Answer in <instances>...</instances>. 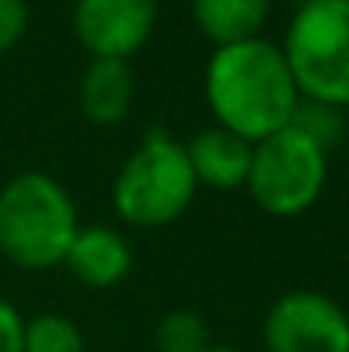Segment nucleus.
Instances as JSON below:
<instances>
[{
    "label": "nucleus",
    "instance_id": "20e7f679",
    "mask_svg": "<svg viewBox=\"0 0 349 352\" xmlns=\"http://www.w3.org/2000/svg\"><path fill=\"white\" fill-rule=\"evenodd\" d=\"M281 52L305 100L349 110V0L295 7Z\"/></svg>",
    "mask_w": 349,
    "mask_h": 352
},
{
    "label": "nucleus",
    "instance_id": "ddd939ff",
    "mask_svg": "<svg viewBox=\"0 0 349 352\" xmlns=\"http://www.w3.org/2000/svg\"><path fill=\"white\" fill-rule=\"evenodd\" d=\"M349 110L343 107H332V103H319V100H298V107H295V117H291V126L295 130H302L308 140H315L326 154H332L339 144H343V137H346L349 130Z\"/></svg>",
    "mask_w": 349,
    "mask_h": 352
},
{
    "label": "nucleus",
    "instance_id": "1a4fd4ad",
    "mask_svg": "<svg viewBox=\"0 0 349 352\" xmlns=\"http://www.w3.org/2000/svg\"><path fill=\"white\" fill-rule=\"evenodd\" d=\"M185 154H189V164H192V175L199 185L233 192V188L246 185L253 144L226 126L213 123L185 140Z\"/></svg>",
    "mask_w": 349,
    "mask_h": 352
},
{
    "label": "nucleus",
    "instance_id": "dca6fc26",
    "mask_svg": "<svg viewBox=\"0 0 349 352\" xmlns=\"http://www.w3.org/2000/svg\"><path fill=\"white\" fill-rule=\"evenodd\" d=\"M0 352H24V315L7 298H0Z\"/></svg>",
    "mask_w": 349,
    "mask_h": 352
},
{
    "label": "nucleus",
    "instance_id": "f257e3e1",
    "mask_svg": "<svg viewBox=\"0 0 349 352\" xmlns=\"http://www.w3.org/2000/svg\"><path fill=\"white\" fill-rule=\"evenodd\" d=\"M202 96L213 120L250 144L284 130L302 100L281 45L264 34L213 48L202 72Z\"/></svg>",
    "mask_w": 349,
    "mask_h": 352
},
{
    "label": "nucleus",
    "instance_id": "f03ea898",
    "mask_svg": "<svg viewBox=\"0 0 349 352\" xmlns=\"http://www.w3.org/2000/svg\"><path fill=\"white\" fill-rule=\"evenodd\" d=\"M79 233V209L62 182L21 171L0 188V256L21 270L62 267Z\"/></svg>",
    "mask_w": 349,
    "mask_h": 352
},
{
    "label": "nucleus",
    "instance_id": "0eeeda50",
    "mask_svg": "<svg viewBox=\"0 0 349 352\" xmlns=\"http://www.w3.org/2000/svg\"><path fill=\"white\" fill-rule=\"evenodd\" d=\"M158 28V0H76L72 34L89 58L130 62Z\"/></svg>",
    "mask_w": 349,
    "mask_h": 352
},
{
    "label": "nucleus",
    "instance_id": "f3484780",
    "mask_svg": "<svg viewBox=\"0 0 349 352\" xmlns=\"http://www.w3.org/2000/svg\"><path fill=\"white\" fill-rule=\"evenodd\" d=\"M206 352H243V349H236V346H216V342H213Z\"/></svg>",
    "mask_w": 349,
    "mask_h": 352
},
{
    "label": "nucleus",
    "instance_id": "423d86ee",
    "mask_svg": "<svg viewBox=\"0 0 349 352\" xmlns=\"http://www.w3.org/2000/svg\"><path fill=\"white\" fill-rule=\"evenodd\" d=\"M267 352H349L346 308L322 291H288L264 315Z\"/></svg>",
    "mask_w": 349,
    "mask_h": 352
},
{
    "label": "nucleus",
    "instance_id": "39448f33",
    "mask_svg": "<svg viewBox=\"0 0 349 352\" xmlns=\"http://www.w3.org/2000/svg\"><path fill=\"white\" fill-rule=\"evenodd\" d=\"M329 182V154L291 123L253 144L246 192L267 216L295 219L308 212Z\"/></svg>",
    "mask_w": 349,
    "mask_h": 352
},
{
    "label": "nucleus",
    "instance_id": "9d476101",
    "mask_svg": "<svg viewBox=\"0 0 349 352\" xmlns=\"http://www.w3.org/2000/svg\"><path fill=\"white\" fill-rule=\"evenodd\" d=\"M137 96V76L123 58H89L79 76V110L96 126L123 123Z\"/></svg>",
    "mask_w": 349,
    "mask_h": 352
},
{
    "label": "nucleus",
    "instance_id": "f8f14e48",
    "mask_svg": "<svg viewBox=\"0 0 349 352\" xmlns=\"http://www.w3.org/2000/svg\"><path fill=\"white\" fill-rule=\"evenodd\" d=\"M213 346L209 322L192 308H171L154 325V349L158 352H206Z\"/></svg>",
    "mask_w": 349,
    "mask_h": 352
},
{
    "label": "nucleus",
    "instance_id": "9b49d317",
    "mask_svg": "<svg viewBox=\"0 0 349 352\" xmlns=\"http://www.w3.org/2000/svg\"><path fill=\"white\" fill-rule=\"evenodd\" d=\"M274 0H192V21L213 48L260 38Z\"/></svg>",
    "mask_w": 349,
    "mask_h": 352
},
{
    "label": "nucleus",
    "instance_id": "a211bd4d",
    "mask_svg": "<svg viewBox=\"0 0 349 352\" xmlns=\"http://www.w3.org/2000/svg\"><path fill=\"white\" fill-rule=\"evenodd\" d=\"M302 3H312V0H295V7H302Z\"/></svg>",
    "mask_w": 349,
    "mask_h": 352
},
{
    "label": "nucleus",
    "instance_id": "6e6552de",
    "mask_svg": "<svg viewBox=\"0 0 349 352\" xmlns=\"http://www.w3.org/2000/svg\"><path fill=\"white\" fill-rule=\"evenodd\" d=\"M62 267L86 287L107 291L130 277L134 270V250L127 236L114 226H79Z\"/></svg>",
    "mask_w": 349,
    "mask_h": 352
},
{
    "label": "nucleus",
    "instance_id": "2eb2a0df",
    "mask_svg": "<svg viewBox=\"0 0 349 352\" xmlns=\"http://www.w3.org/2000/svg\"><path fill=\"white\" fill-rule=\"evenodd\" d=\"M28 21H31L28 0H0V55L21 45V38L28 34Z\"/></svg>",
    "mask_w": 349,
    "mask_h": 352
},
{
    "label": "nucleus",
    "instance_id": "7ed1b4c3",
    "mask_svg": "<svg viewBox=\"0 0 349 352\" xmlns=\"http://www.w3.org/2000/svg\"><path fill=\"white\" fill-rule=\"evenodd\" d=\"M199 182L192 175L185 140L151 130L120 164L114 178V212L134 230H161L189 212Z\"/></svg>",
    "mask_w": 349,
    "mask_h": 352
},
{
    "label": "nucleus",
    "instance_id": "4468645a",
    "mask_svg": "<svg viewBox=\"0 0 349 352\" xmlns=\"http://www.w3.org/2000/svg\"><path fill=\"white\" fill-rule=\"evenodd\" d=\"M24 352H86L83 329L55 311L24 322Z\"/></svg>",
    "mask_w": 349,
    "mask_h": 352
}]
</instances>
